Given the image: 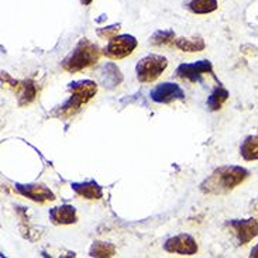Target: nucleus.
I'll return each mask as SVG.
<instances>
[{
  "label": "nucleus",
  "instance_id": "9",
  "mask_svg": "<svg viewBox=\"0 0 258 258\" xmlns=\"http://www.w3.org/2000/svg\"><path fill=\"white\" fill-rule=\"evenodd\" d=\"M212 71H213L212 62L208 59H202L192 63H181L176 68V75L189 82H199L203 74H212Z\"/></svg>",
  "mask_w": 258,
  "mask_h": 258
},
{
  "label": "nucleus",
  "instance_id": "1",
  "mask_svg": "<svg viewBox=\"0 0 258 258\" xmlns=\"http://www.w3.org/2000/svg\"><path fill=\"white\" fill-rule=\"evenodd\" d=\"M250 172L243 167L224 165L216 168L212 174L202 182L201 189L203 194L209 195H224L238 186L247 179Z\"/></svg>",
  "mask_w": 258,
  "mask_h": 258
},
{
  "label": "nucleus",
  "instance_id": "14",
  "mask_svg": "<svg viewBox=\"0 0 258 258\" xmlns=\"http://www.w3.org/2000/svg\"><path fill=\"white\" fill-rule=\"evenodd\" d=\"M240 154L245 161L258 160V136H247L240 146Z\"/></svg>",
  "mask_w": 258,
  "mask_h": 258
},
{
  "label": "nucleus",
  "instance_id": "23",
  "mask_svg": "<svg viewBox=\"0 0 258 258\" xmlns=\"http://www.w3.org/2000/svg\"><path fill=\"white\" fill-rule=\"evenodd\" d=\"M92 2H93V0H81V3H82L84 6H89Z\"/></svg>",
  "mask_w": 258,
  "mask_h": 258
},
{
  "label": "nucleus",
  "instance_id": "20",
  "mask_svg": "<svg viewBox=\"0 0 258 258\" xmlns=\"http://www.w3.org/2000/svg\"><path fill=\"white\" fill-rule=\"evenodd\" d=\"M174 38L175 33L172 30H160V31H155L153 37H151V44H154V45H162V44L172 41Z\"/></svg>",
  "mask_w": 258,
  "mask_h": 258
},
{
  "label": "nucleus",
  "instance_id": "12",
  "mask_svg": "<svg viewBox=\"0 0 258 258\" xmlns=\"http://www.w3.org/2000/svg\"><path fill=\"white\" fill-rule=\"evenodd\" d=\"M71 186L75 190L77 195H79L81 198H85V199L95 201V199H100L103 196L102 186L96 181H93V179L85 182H74Z\"/></svg>",
  "mask_w": 258,
  "mask_h": 258
},
{
  "label": "nucleus",
  "instance_id": "5",
  "mask_svg": "<svg viewBox=\"0 0 258 258\" xmlns=\"http://www.w3.org/2000/svg\"><path fill=\"white\" fill-rule=\"evenodd\" d=\"M136 47H137L136 37L128 34L114 35L110 38L107 47L103 49V54L107 58H112V59H123V58L130 55L136 49Z\"/></svg>",
  "mask_w": 258,
  "mask_h": 258
},
{
  "label": "nucleus",
  "instance_id": "11",
  "mask_svg": "<svg viewBox=\"0 0 258 258\" xmlns=\"http://www.w3.org/2000/svg\"><path fill=\"white\" fill-rule=\"evenodd\" d=\"M49 220L56 226L74 224L78 222L77 209L72 205H61L56 208H51L48 212Z\"/></svg>",
  "mask_w": 258,
  "mask_h": 258
},
{
  "label": "nucleus",
  "instance_id": "10",
  "mask_svg": "<svg viewBox=\"0 0 258 258\" xmlns=\"http://www.w3.org/2000/svg\"><path fill=\"white\" fill-rule=\"evenodd\" d=\"M14 189L23 195L37 203H44L48 201H55V195L45 185H38V183H16Z\"/></svg>",
  "mask_w": 258,
  "mask_h": 258
},
{
  "label": "nucleus",
  "instance_id": "13",
  "mask_svg": "<svg viewBox=\"0 0 258 258\" xmlns=\"http://www.w3.org/2000/svg\"><path fill=\"white\" fill-rule=\"evenodd\" d=\"M123 81V77L120 74V70L114 65V63L109 62L106 63L102 70V74H100V82L103 84L105 88H109V89H113L116 86H119Z\"/></svg>",
  "mask_w": 258,
  "mask_h": 258
},
{
  "label": "nucleus",
  "instance_id": "18",
  "mask_svg": "<svg viewBox=\"0 0 258 258\" xmlns=\"http://www.w3.org/2000/svg\"><path fill=\"white\" fill-rule=\"evenodd\" d=\"M175 45L182 51H186V52H198V51L205 49V41L201 37H196V38H178V40H175Z\"/></svg>",
  "mask_w": 258,
  "mask_h": 258
},
{
  "label": "nucleus",
  "instance_id": "7",
  "mask_svg": "<svg viewBox=\"0 0 258 258\" xmlns=\"http://www.w3.org/2000/svg\"><path fill=\"white\" fill-rule=\"evenodd\" d=\"M150 96L157 103H171L175 100H183L185 92L179 85L164 82V84L157 85L153 91L150 92Z\"/></svg>",
  "mask_w": 258,
  "mask_h": 258
},
{
  "label": "nucleus",
  "instance_id": "6",
  "mask_svg": "<svg viewBox=\"0 0 258 258\" xmlns=\"http://www.w3.org/2000/svg\"><path fill=\"white\" fill-rule=\"evenodd\" d=\"M226 226L230 229V231L234 234V237L238 241L240 245H244L250 243L252 238L258 236V222L255 219H234L229 220Z\"/></svg>",
  "mask_w": 258,
  "mask_h": 258
},
{
  "label": "nucleus",
  "instance_id": "24",
  "mask_svg": "<svg viewBox=\"0 0 258 258\" xmlns=\"http://www.w3.org/2000/svg\"><path fill=\"white\" fill-rule=\"evenodd\" d=\"M254 209H255L258 212V199H257V201H255V202H254Z\"/></svg>",
  "mask_w": 258,
  "mask_h": 258
},
{
  "label": "nucleus",
  "instance_id": "15",
  "mask_svg": "<svg viewBox=\"0 0 258 258\" xmlns=\"http://www.w3.org/2000/svg\"><path fill=\"white\" fill-rule=\"evenodd\" d=\"M227 99H229V91L226 88H223L222 85H219V86H216L213 91L210 92L209 98L206 100V105L209 107V110L216 112V110H219L223 106V103Z\"/></svg>",
  "mask_w": 258,
  "mask_h": 258
},
{
  "label": "nucleus",
  "instance_id": "21",
  "mask_svg": "<svg viewBox=\"0 0 258 258\" xmlns=\"http://www.w3.org/2000/svg\"><path fill=\"white\" fill-rule=\"evenodd\" d=\"M120 24H114V26H110V27H105V28H99L98 30V35L102 37V38H106V40H110L112 37L117 34L119 31Z\"/></svg>",
  "mask_w": 258,
  "mask_h": 258
},
{
  "label": "nucleus",
  "instance_id": "17",
  "mask_svg": "<svg viewBox=\"0 0 258 258\" xmlns=\"http://www.w3.org/2000/svg\"><path fill=\"white\" fill-rule=\"evenodd\" d=\"M114 254H116V247L110 243H105V241H95L89 250V255L96 258L113 257Z\"/></svg>",
  "mask_w": 258,
  "mask_h": 258
},
{
  "label": "nucleus",
  "instance_id": "2",
  "mask_svg": "<svg viewBox=\"0 0 258 258\" xmlns=\"http://www.w3.org/2000/svg\"><path fill=\"white\" fill-rule=\"evenodd\" d=\"M68 89L71 91L70 99L62 106H59V109L55 112V116L61 119H68L71 116L77 114L82 109V106L86 105L96 95L98 85L93 81L84 79V81L71 82Z\"/></svg>",
  "mask_w": 258,
  "mask_h": 258
},
{
  "label": "nucleus",
  "instance_id": "4",
  "mask_svg": "<svg viewBox=\"0 0 258 258\" xmlns=\"http://www.w3.org/2000/svg\"><path fill=\"white\" fill-rule=\"evenodd\" d=\"M168 67V59L158 54H150L140 59L136 67L137 79L143 84L154 82Z\"/></svg>",
  "mask_w": 258,
  "mask_h": 258
},
{
  "label": "nucleus",
  "instance_id": "3",
  "mask_svg": "<svg viewBox=\"0 0 258 258\" xmlns=\"http://www.w3.org/2000/svg\"><path fill=\"white\" fill-rule=\"evenodd\" d=\"M99 56H100V49L98 45L89 41L88 38H82L75 45V48L63 58L62 68L68 72L75 74L98 62Z\"/></svg>",
  "mask_w": 258,
  "mask_h": 258
},
{
  "label": "nucleus",
  "instance_id": "22",
  "mask_svg": "<svg viewBox=\"0 0 258 258\" xmlns=\"http://www.w3.org/2000/svg\"><path fill=\"white\" fill-rule=\"evenodd\" d=\"M250 257H251V258H258V244L252 247L251 252H250Z\"/></svg>",
  "mask_w": 258,
  "mask_h": 258
},
{
  "label": "nucleus",
  "instance_id": "19",
  "mask_svg": "<svg viewBox=\"0 0 258 258\" xmlns=\"http://www.w3.org/2000/svg\"><path fill=\"white\" fill-rule=\"evenodd\" d=\"M189 9L196 14H208L217 9V0H190Z\"/></svg>",
  "mask_w": 258,
  "mask_h": 258
},
{
  "label": "nucleus",
  "instance_id": "16",
  "mask_svg": "<svg viewBox=\"0 0 258 258\" xmlns=\"http://www.w3.org/2000/svg\"><path fill=\"white\" fill-rule=\"evenodd\" d=\"M37 96V86L35 84L28 79L20 84V91H19V105L26 106L30 105Z\"/></svg>",
  "mask_w": 258,
  "mask_h": 258
},
{
  "label": "nucleus",
  "instance_id": "8",
  "mask_svg": "<svg viewBox=\"0 0 258 258\" xmlns=\"http://www.w3.org/2000/svg\"><path fill=\"white\" fill-rule=\"evenodd\" d=\"M164 250L168 252L179 254V255H194L198 252V244L192 236L178 234L175 237L168 238L164 243Z\"/></svg>",
  "mask_w": 258,
  "mask_h": 258
}]
</instances>
